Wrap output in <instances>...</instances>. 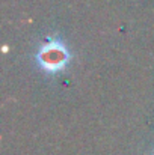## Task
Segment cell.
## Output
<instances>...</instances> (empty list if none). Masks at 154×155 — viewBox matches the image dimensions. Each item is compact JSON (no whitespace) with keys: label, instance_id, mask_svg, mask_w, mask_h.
Masks as SVG:
<instances>
[{"label":"cell","instance_id":"cell-1","mask_svg":"<svg viewBox=\"0 0 154 155\" xmlns=\"http://www.w3.org/2000/svg\"><path fill=\"white\" fill-rule=\"evenodd\" d=\"M65 60H67V51L59 41L47 42L39 51V62L49 71L59 69L65 63Z\"/></svg>","mask_w":154,"mask_h":155}]
</instances>
